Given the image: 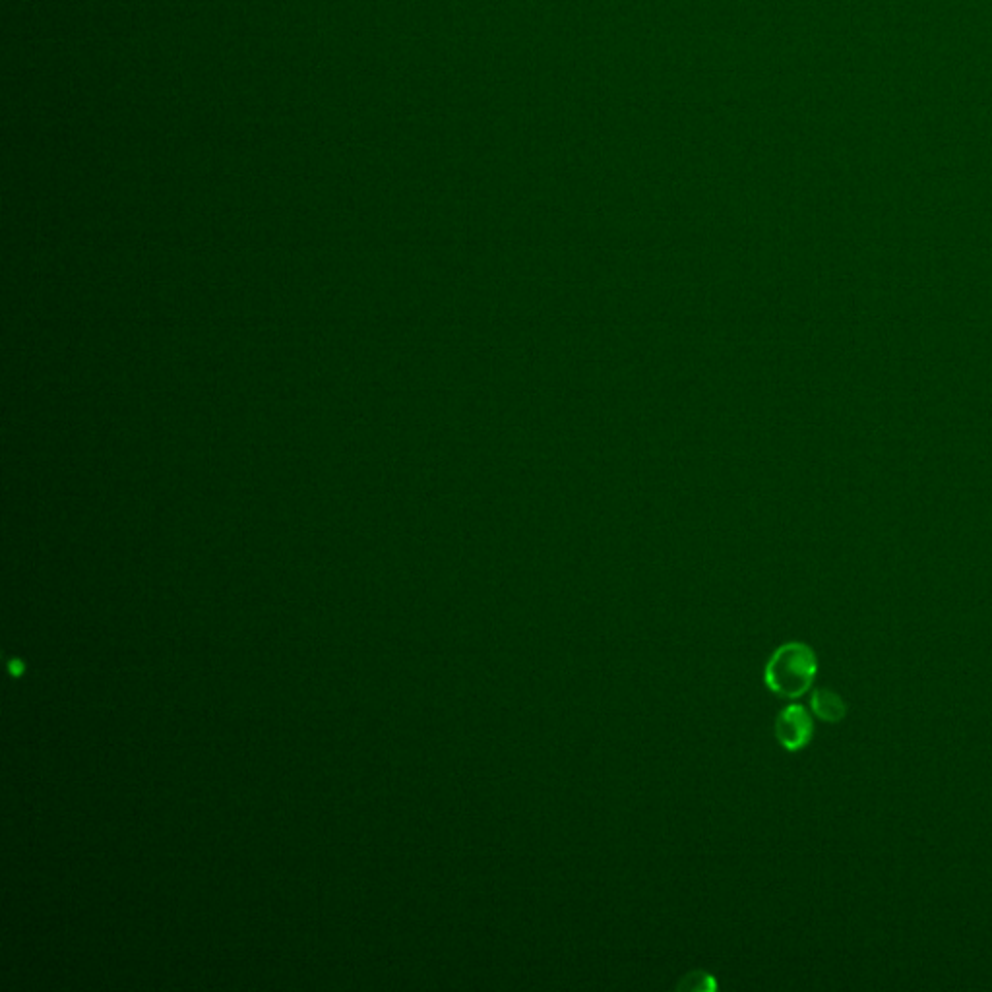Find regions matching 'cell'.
<instances>
[{
    "label": "cell",
    "mask_w": 992,
    "mask_h": 992,
    "mask_svg": "<svg viewBox=\"0 0 992 992\" xmlns=\"http://www.w3.org/2000/svg\"><path fill=\"white\" fill-rule=\"evenodd\" d=\"M715 979L710 973H704V971H694L686 977H682L681 983L677 985L679 991H715Z\"/></svg>",
    "instance_id": "cell-4"
},
{
    "label": "cell",
    "mask_w": 992,
    "mask_h": 992,
    "mask_svg": "<svg viewBox=\"0 0 992 992\" xmlns=\"http://www.w3.org/2000/svg\"><path fill=\"white\" fill-rule=\"evenodd\" d=\"M818 673V657L805 642H787L772 653L764 669L766 686L781 698L806 694Z\"/></svg>",
    "instance_id": "cell-1"
},
{
    "label": "cell",
    "mask_w": 992,
    "mask_h": 992,
    "mask_svg": "<svg viewBox=\"0 0 992 992\" xmlns=\"http://www.w3.org/2000/svg\"><path fill=\"white\" fill-rule=\"evenodd\" d=\"M814 721L805 706L791 704L775 719V739L785 750H803L812 741Z\"/></svg>",
    "instance_id": "cell-2"
},
{
    "label": "cell",
    "mask_w": 992,
    "mask_h": 992,
    "mask_svg": "<svg viewBox=\"0 0 992 992\" xmlns=\"http://www.w3.org/2000/svg\"><path fill=\"white\" fill-rule=\"evenodd\" d=\"M810 708L814 715L826 723H837L847 715L845 700L830 688H818L812 692Z\"/></svg>",
    "instance_id": "cell-3"
}]
</instances>
